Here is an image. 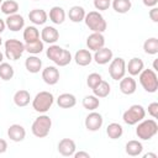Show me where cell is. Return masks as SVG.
Instances as JSON below:
<instances>
[{"mask_svg": "<svg viewBox=\"0 0 158 158\" xmlns=\"http://www.w3.org/2000/svg\"><path fill=\"white\" fill-rule=\"evenodd\" d=\"M158 133V123L156 122L154 118H149V120H142L138 122V126L136 128V135L138 136V138L143 139V141H148L152 137H154Z\"/></svg>", "mask_w": 158, "mask_h": 158, "instance_id": "cell-1", "label": "cell"}, {"mask_svg": "<svg viewBox=\"0 0 158 158\" xmlns=\"http://www.w3.org/2000/svg\"><path fill=\"white\" fill-rule=\"evenodd\" d=\"M54 102V96L49 91H40L36 94L35 99L32 100V107L35 111L46 114L53 105Z\"/></svg>", "mask_w": 158, "mask_h": 158, "instance_id": "cell-2", "label": "cell"}, {"mask_svg": "<svg viewBox=\"0 0 158 158\" xmlns=\"http://www.w3.org/2000/svg\"><path fill=\"white\" fill-rule=\"evenodd\" d=\"M85 25L89 27V30H91L93 32H105L107 23L104 19V16L99 12V11H90L85 15L84 17Z\"/></svg>", "mask_w": 158, "mask_h": 158, "instance_id": "cell-3", "label": "cell"}, {"mask_svg": "<svg viewBox=\"0 0 158 158\" xmlns=\"http://www.w3.org/2000/svg\"><path fill=\"white\" fill-rule=\"evenodd\" d=\"M138 75L139 83L147 93H156L158 90V77L153 69H143Z\"/></svg>", "mask_w": 158, "mask_h": 158, "instance_id": "cell-4", "label": "cell"}, {"mask_svg": "<svg viewBox=\"0 0 158 158\" xmlns=\"http://www.w3.org/2000/svg\"><path fill=\"white\" fill-rule=\"evenodd\" d=\"M51 127H52V120L49 116L47 115H41L38 116L33 123H32V127H31V131L32 133L38 137V138H43V137H47L49 131H51Z\"/></svg>", "mask_w": 158, "mask_h": 158, "instance_id": "cell-5", "label": "cell"}, {"mask_svg": "<svg viewBox=\"0 0 158 158\" xmlns=\"http://www.w3.org/2000/svg\"><path fill=\"white\" fill-rule=\"evenodd\" d=\"M146 116V110L142 105H132L130 106L122 115V118H123V122L132 126V125H137L139 121H142Z\"/></svg>", "mask_w": 158, "mask_h": 158, "instance_id": "cell-6", "label": "cell"}, {"mask_svg": "<svg viewBox=\"0 0 158 158\" xmlns=\"http://www.w3.org/2000/svg\"><path fill=\"white\" fill-rule=\"evenodd\" d=\"M25 52V44L15 38L7 40L5 42V56L10 60H17Z\"/></svg>", "mask_w": 158, "mask_h": 158, "instance_id": "cell-7", "label": "cell"}, {"mask_svg": "<svg viewBox=\"0 0 158 158\" xmlns=\"http://www.w3.org/2000/svg\"><path fill=\"white\" fill-rule=\"evenodd\" d=\"M109 74L114 80H120L126 74V62L123 58H112L109 65Z\"/></svg>", "mask_w": 158, "mask_h": 158, "instance_id": "cell-8", "label": "cell"}, {"mask_svg": "<svg viewBox=\"0 0 158 158\" xmlns=\"http://www.w3.org/2000/svg\"><path fill=\"white\" fill-rule=\"evenodd\" d=\"M102 123H104V118H102L101 114H99V112L91 111L85 117V127H86V130H89L91 132H95V131L100 130Z\"/></svg>", "mask_w": 158, "mask_h": 158, "instance_id": "cell-9", "label": "cell"}, {"mask_svg": "<svg viewBox=\"0 0 158 158\" xmlns=\"http://www.w3.org/2000/svg\"><path fill=\"white\" fill-rule=\"evenodd\" d=\"M86 46L89 48V51H98L101 47L105 46V37L102 33L100 32H93L91 35L88 36L86 38Z\"/></svg>", "mask_w": 158, "mask_h": 158, "instance_id": "cell-10", "label": "cell"}, {"mask_svg": "<svg viewBox=\"0 0 158 158\" xmlns=\"http://www.w3.org/2000/svg\"><path fill=\"white\" fill-rule=\"evenodd\" d=\"M42 79L46 84L54 85L59 80V70L53 65H48L42 70Z\"/></svg>", "mask_w": 158, "mask_h": 158, "instance_id": "cell-11", "label": "cell"}, {"mask_svg": "<svg viewBox=\"0 0 158 158\" xmlns=\"http://www.w3.org/2000/svg\"><path fill=\"white\" fill-rule=\"evenodd\" d=\"M5 23H6V27L10 31L16 32V31H20V30L23 28V26H25V19H23V16L19 15V14H14V15H9L7 16Z\"/></svg>", "mask_w": 158, "mask_h": 158, "instance_id": "cell-12", "label": "cell"}, {"mask_svg": "<svg viewBox=\"0 0 158 158\" xmlns=\"http://www.w3.org/2000/svg\"><path fill=\"white\" fill-rule=\"evenodd\" d=\"M75 149H77L75 142L73 139H70V138H63L58 143V152L64 157L73 156L75 153Z\"/></svg>", "mask_w": 158, "mask_h": 158, "instance_id": "cell-13", "label": "cell"}, {"mask_svg": "<svg viewBox=\"0 0 158 158\" xmlns=\"http://www.w3.org/2000/svg\"><path fill=\"white\" fill-rule=\"evenodd\" d=\"M112 56H114V54H112V51H111L110 48H107V47H101L100 49L95 51V53H94V56H93V59H94L98 64L104 65V64H107L109 62H111Z\"/></svg>", "mask_w": 158, "mask_h": 158, "instance_id": "cell-14", "label": "cell"}, {"mask_svg": "<svg viewBox=\"0 0 158 158\" xmlns=\"http://www.w3.org/2000/svg\"><path fill=\"white\" fill-rule=\"evenodd\" d=\"M41 40L46 43L54 44L59 40V32L53 26H44L41 31Z\"/></svg>", "mask_w": 158, "mask_h": 158, "instance_id": "cell-15", "label": "cell"}, {"mask_svg": "<svg viewBox=\"0 0 158 158\" xmlns=\"http://www.w3.org/2000/svg\"><path fill=\"white\" fill-rule=\"evenodd\" d=\"M7 136L11 141L14 142H21L25 139L26 137V130L23 128V126L21 125H17V123H14L9 127L7 130Z\"/></svg>", "mask_w": 158, "mask_h": 158, "instance_id": "cell-16", "label": "cell"}, {"mask_svg": "<svg viewBox=\"0 0 158 158\" xmlns=\"http://www.w3.org/2000/svg\"><path fill=\"white\" fill-rule=\"evenodd\" d=\"M137 83L132 77H123L120 79V90L125 95H132L136 91Z\"/></svg>", "mask_w": 158, "mask_h": 158, "instance_id": "cell-17", "label": "cell"}, {"mask_svg": "<svg viewBox=\"0 0 158 158\" xmlns=\"http://www.w3.org/2000/svg\"><path fill=\"white\" fill-rule=\"evenodd\" d=\"M143 69H144V63L141 58H137V57H133L132 59L128 60V64H126V70L131 77L138 75Z\"/></svg>", "mask_w": 158, "mask_h": 158, "instance_id": "cell-18", "label": "cell"}, {"mask_svg": "<svg viewBox=\"0 0 158 158\" xmlns=\"http://www.w3.org/2000/svg\"><path fill=\"white\" fill-rule=\"evenodd\" d=\"M28 19L35 25H44L48 19V14L42 9H33L28 12Z\"/></svg>", "mask_w": 158, "mask_h": 158, "instance_id": "cell-19", "label": "cell"}, {"mask_svg": "<svg viewBox=\"0 0 158 158\" xmlns=\"http://www.w3.org/2000/svg\"><path fill=\"white\" fill-rule=\"evenodd\" d=\"M57 104L62 109H70V107L75 106L77 98L70 93H63L57 98Z\"/></svg>", "mask_w": 158, "mask_h": 158, "instance_id": "cell-20", "label": "cell"}, {"mask_svg": "<svg viewBox=\"0 0 158 158\" xmlns=\"http://www.w3.org/2000/svg\"><path fill=\"white\" fill-rule=\"evenodd\" d=\"M74 60L78 65L85 67V65H89L91 63L93 56H91L89 49H79V51H77V53L74 56Z\"/></svg>", "mask_w": 158, "mask_h": 158, "instance_id": "cell-21", "label": "cell"}, {"mask_svg": "<svg viewBox=\"0 0 158 158\" xmlns=\"http://www.w3.org/2000/svg\"><path fill=\"white\" fill-rule=\"evenodd\" d=\"M25 67H26V69H27L30 73L36 74V73H38V72L42 69V60H41L37 56L32 54V56H30V57L26 58V60H25Z\"/></svg>", "mask_w": 158, "mask_h": 158, "instance_id": "cell-22", "label": "cell"}, {"mask_svg": "<svg viewBox=\"0 0 158 158\" xmlns=\"http://www.w3.org/2000/svg\"><path fill=\"white\" fill-rule=\"evenodd\" d=\"M31 101V95L27 90L25 89H21V90H17L14 95V102L16 106L19 107H25L30 104Z\"/></svg>", "mask_w": 158, "mask_h": 158, "instance_id": "cell-23", "label": "cell"}, {"mask_svg": "<svg viewBox=\"0 0 158 158\" xmlns=\"http://www.w3.org/2000/svg\"><path fill=\"white\" fill-rule=\"evenodd\" d=\"M86 12L84 10L83 6H79V5H75V6H72L69 9V12H68V16H69V20L72 22H81L84 21V17H85Z\"/></svg>", "mask_w": 158, "mask_h": 158, "instance_id": "cell-24", "label": "cell"}, {"mask_svg": "<svg viewBox=\"0 0 158 158\" xmlns=\"http://www.w3.org/2000/svg\"><path fill=\"white\" fill-rule=\"evenodd\" d=\"M49 20L56 23V25H60L64 22L65 20V11L63 7L60 6H53L51 10H49Z\"/></svg>", "mask_w": 158, "mask_h": 158, "instance_id": "cell-25", "label": "cell"}, {"mask_svg": "<svg viewBox=\"0 0 158 158\" xmlns=\"http://www.w3.org/2000/svg\"><path fill=\"white\" fill-rule=\"evenodd\" d=\"M125 151L128 156L131 157H136V156H139L143 151V146L139 141H136V139H132V141H128L126 143V147H125Z\"/></svg>", "mask_w": 158, "mask_h": 158, "instance_id": "cell-26", "label": "cell"}, {"mask_svg": "<svg viewBox=\"0 0 158 158\" xmlns=\"http://www.w3.org/2000/svg\"><path fill=\"white\" fill-rule=\"evenodd\" d=\"M19 2L15 1V0H6V1H2L1 5H0V9H1V12L5 14V15H14V14H17L19 11Z\"/></svg>", "mask_w": 158, "mask_h": 158, "instance_id": "cell-27", "label": "cell"}, {"mask_svg": "<svg viewBox=\"0 0 158 158\" xmlns=\"http://www.w3.org/2000/svg\"><path fill=\"white\" fill-rule=\"evenodd\" d=\"M93 90V93H94V95L95 96H98V98H106L109 94H110V91H111V88H110V84L106 81V80H101L94 89H91Z\"/></svg>", "mask_w": 158, "mask_h": 158, "instance_id": "cell-28", "label": "cell"}, {"mask_svg": "<svg viewBox=\"0 0 158 158\" xmlns=\"http://www.w3.org/2000/svg\"><path fill=\"white\" fill-rule=\"evenodd\" d=\"M23 40L25 43H31L37 40H40V31L36 26H27L23 30Z\"/></svg>", "mask_w": 158, "mask_h": 158, "instance_id": "cell-29", "label": "cell"}, {"mask_svg": "<svg viewBox=\"0 0 158 158\" xmlns=\"http://www.w3.org/2000/svg\"><path fill=\"white\" fill-rule=\"evenodd\" d=\"M111 5H112L114 10L118 14H126L132 7L131 0H112Z\"/></svg>", "mask_w": 158, "mask_h": 158, "instance_id": "cell-30", "label": "cell"}, {"mask_svg": "<svg viewBox=\"0 0 158 158\" xmlns=\"http://www.w3.org/2000/svg\"><path fill=\"white\" fill-rule=\"evenodd\" d=\"M106 133H107L109 138H111V139H117V138H120V137L122 136L123 128H122V126H121L120 123L112 122V123H110V125L106 127Z\"/></svg>", "mask_w": 158, "mask_h": 158, "instance_id": "cell-31", "label": "cell"}, {"mask_svg": "<svg viewBox=\"0 0 158 158\" xmlns=\"http://www.w3.org/2000/svg\"><path fill=\"white\" fill-rule=\"evenodd\" d=\"M44 48V44H43V41L42 40H37L35 42H31V43H25V51L28 52L30 54H40Z\"/></svg>", "mask_w": 158, "mask_h": 158, "instance_id": "cell-32", "label": "cell"}, {"mask_svg": "<svg viewBox=\"0 0 158 158\" xmlns=\"http://www.w3.org/2000/svg\"><path fill=\"white\" fill-rule=\"evenodd\" d=\"M143 49L147 54H157L158 53V38L151 37L144 41Z\"/></svg>", "mask_w": 158, "mask_h": 158, "instance_id": "cell-33", "label": "cell"}, {"mask_svg": "<svg viewBox=\"0 0 158 158\" xmlns=\"http://www.w3.org/2000/svg\"><path fill=\"white\" fill-rule=\"evenodd\" d=\"M99 105H100L99 98L95 95H86L83 99V106H84V109H86L89 111H94L95 109L99 107Z\"/></svg>", "mask_w": 158, "mask_h": 158, "instance_id": "cell-34", "label": "cell"}, {"mask_svg": "<svg viewBox=\"0 0 158 158\" xmlns=\"http://www.w3.org/2000/svg\"><path fill=\"white\" fill-rule=\"evenodd\" d=\"M14 74H15V70H14L12 65H10L9 63H5V62L0 63V78L2 80L7 81V80L12 79Z\"/></svg>", "mask_w": 158, "mask_h": 158, "instance_id": "cell-35", "label": "cell"}, {"mask_svg": "<svg viewBox=\"0 0 158 158\" xmlns=\"http://www.w3.org/2000/svg\"><path fill=\"white\" fill-rule=\"evenodd\" d=\"M62 52H63V48H62V47H59V46H57V44H51V46L48 47L46 54H47V57H48L51 60L56 62V60L59 58V56L62 54Z\"/></svg>", "mask_w": 158, "mask_h": 158, "instance_id": "cell-36", "label": "cell"}, {"mask_svg": "<svg viewBox=\"0 0 158 158\" xmlns=\"http://www.w3.org/2000/svg\"><path fill=\"white\" fill-rule=\"evenodd\" d=\"M70 62H72V54H70V52H69L68 49H64V48H63L62 54L59 56V58H58L54 63H56L57 65H59V67H65V65H68Z\"/></svg>", "mask_w": 158, "mask_h": 158, "instance_id": "cell-37", "label": "cell"}, {"mask_svg": "<svg viewBox=\"0 0 158 158\" xmlns=\"http://www.w3.org/2000/svg\"><path fill=\"white\" fill-rule=\"evenodd\" d=\"M102 80V77L99 74V73H91L88 75V79H86V84L90 89H94L100 81Z\"/></svg>", "mask_w": 158, "mask_h": 158, "instance_id": "cell-38", "label": "cell"}, {"mask_svg": "<svg viewBox=\"0 0 158 158\" xmlns=\"http://www.w3.org/2000/svg\"><path fill=\"white\" fill-rule=\"evenodd\" d=\"M94 6L99 11L107 10L111 6V0H94Z\"/></svg>", "mask_w": 158, "mask_h": 158, "instance_id": "cell-39", "label": "cell"}, {"mask_svg": "<svg viewBox=\"0 0 158 158\" xmlns=\"http://www.w3.org/2000/svg\"><path fill=\"white\" fill-rule=\"evenodd\" d=\"M148 114L153 117V118H157L158 117V102H151L148 105Z\"/></svg>", "mask_w": 158, "mask_h": 158, "instance_id": "cell-40", "label": "cell"}, {"mask_svg": "<svg viewBox=\"0 0 158 158\" xmlns=\"http://www.w3.org/2000/svg\"><path fill=\"white\" fill-rule=\"evenodd\" d=\"M149 17L153 22H158V7H152L149 10Z\"/></svg>", "mask_w": 158, "mask_h": 158, "instance_id": "cell-41", "label": "cell"}, {"mask_svg": "<svg viewBox=\"0 0 158 158\" xmlns=\"http://www.w3.org/2000/svg\"><path fill=\"white\" fill-rule=\"evenodd\" d=\"M75 158H90V154L88 152H84V151H79V152H75L73 154Z\"/></svg>", "mask_w": 158, "mask_h": 158, "instance_id": "cell-42", "label": "cell"}, {"mask_svg": "<svg viewBox=\"0 0 158 158\" xmlns=\"http://www.w3.org/2000/svg\"><path fill=\"white\" fill-rule=\"evenodd\" d=\"M142 1L147 7H154L158 4V0H142Z\"/></svg>", "mask_w": 158, "mask_h": 158, "instance_id": "cell-43", "label": "cell"}, {"mask_svg": "<svg viewBox=\"0 0 158 158\" xmlns=\"http://www.w3.org/2000/svg\"><path fill=\"white\" fill-rule=\"evenodd\" d=\"M7 149V142L2 138H0V153H5Z\"/></svg>", "mask_w": 158, "mask_h": 158, "instance_id": "cell-44", "label": "cell"}, {"mask_svg": "<svg viewBox=\"0 0 158 158\" xmlns=\"http://www.w3.org/2000/svg\"><path fill=\"white\" fill-rule=\"evenodd\" d=\"M5 27H6V23H5V21H4L2 19H0V33H2V32H4Z\"/></svg>", "mask_w": 158, "mask_h": 158, "instance_id": "cell-45", "label": "cell"}, {"mask_svg": "<svg viewBox=\"0 0 158 158\" xmlns=\"http://www.w3.org/2000/svg\"><path fill=\"white\" fill-rule=\"evenodd\" d=\"M143 157L144 158H157V154L156 153H146Z\"/></svg>", "mask_w": 158, "mask_h": 158, "instance_id": "cell-46", "label": "cell"}, {"mask_svg": "<svg viewBox=\"0 0 158 158\" xmlns=\"http://www.w3.org/2000/svg\"><path fill=\"white\" fill-rule=\"evenodd\" d=\"M153 70H154V72L158 70V62H157V59L153 62Z\"/></svg>", "mask_w": 158, "mask_h": 158, "instance_id": "cell-47", "label": "cell"}, {"mask_svg": "<svg viewBox=\"0 0 158 158\" xmlns=\"http://www.w3.org/2000/svg\"><path fill=\"white\" fill-rule=\"evenodd\" d=\"M2 59H4V54L0 52V63H2Z\"/></svg>", "mask_w": 158, "mask_h": 158, "instance_id": "cell-48", "label": "cell"}, {"mask_svg": "<svg viewBox=\"0 0 158 158\" xmlns=\"http://www.w3.org/2000/svg\"><path fill=\"white\" fill-rule=\"evenodd\" d=\"M2 44V40H1V37H0V46Z\"/></svg>", "mask_w": 158, "mask_h": 158, "instance_id": "cell-49", "label": "cell"}, {"mask_svg": "<svg viewBox=\"0 0 158 158\" xmlns=\"http://www.w3.org/2000/svg\"><path fill=\"white\" fill-rule=\"evenodd\" d=\"M1 2H2V0H0V5H1Z\"/></svg>", "mask_w": 158, "mask_h": 158, "instance_id": "cell-50", "label": "cell"}, {"mask_svg": "<svg viewBox=\"0 0 158 158\" xmlns=\"http://www.w3.org/2000/svg\"><path fill=\"white\" fill-rule=\"evenodd\" d=\"M35 1H37V0H35Z\"/></svg>", "mask_w": 158, "mask_h": 158, "instance_id": "cell-51", "label": "cell"}]
</instances>
